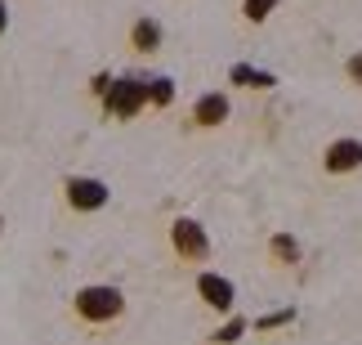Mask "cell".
Here are the masks:
<instances>
[{"instance_id":"6da1fadb","label":"cell","mask_w":362,"mask_h":345,"mask_svg":"<svg viewBox=\"0 0 362 345\" xmlns=\"http://www.w3.org/2000/svg\"><path fill=\"white\" fill-rule=\"evenodd\" d=\"M121 292H112V287H86V292L76 296V310H81V319H94V323H103V319H117L121 314Z\"/></svg>"},{"instance_id":"7a4b0ae2","label":"cell","mask_w":362,"mask_h":345,"mask_svg":"<svg viewBox=\"0 0 362 345\" xmlns=\"http://www.w3.org/2000/svg\"><path fill=\"white\" fill-rule=\"evenodd\" d=\"M144 99H148V86H139V81H117V86H107V113L112 117H121V121H130L139 108H144Z\"/></svg>"},{"instance_id":"3957f363","label":"cell","mask_w":362,"mask_h":345,"mask_svg":"<svg viewBox=\"0 0 362 345\" xmlns=\"http://www.w3.org/2000/svg\"><path fill=\"white\" fill-rule=\"evenodd\" d=\"M67 202H72L76 211H94V206L107 202V188L99 179H72V184H67Z\"/></svg>"},{"instance_id":"277c9868","label":"cell","mask_w":362,"mask_h":345,"mask_svg":"<svg viewBox=\"0 0 362 345\" xmlns=\"http://www.w3.org/2000/svg\"><path fill=\"white\" fill-rule=\"evenodd\" d=\"M175 247H179V256L202 260L206 256V233L192 225V220H179V225H175Z\"/></svg>"},{"instance_id":"5b68a950","label":"cell","mask_w":362,"mask_h":345,"mask_svg":"<svg viewBox=\"0 0 362 345\" xmlns=\"http://www.w3.org/2000/svg\"><path fill=\"white\" fill-rule=\"evenodd\" d=\"M362 162V144L358 140H340L327 148V171H354Z\"/></svg>"},{"instance_id":"8992f818","label":"cell","mask_w":362,"mask_h":345,"mask_svg":"<svg viewBox=\"0 0 362 345\" xmlns=\"http://www.w3.org/2000/svg\"><path fill=\"white\" fill-rule=\"evenodd\" d=\"M202 296H206V305H215V310H228L233 305V287L224 278H215V273H202Z\"/></svg>"},{"instance_id":"52a82bcc","label":"cell","mask_w":362,"mask_h":345,"mask_svg":"<svg viewBox=\"0 0 362 345\" xmlns=\"http://www.w3.org/2000/svg\"><path fill=\"white\" fill-rule=\"evenodd\" d=\"M197 121L202 126H219V121H228V99L224 94H206L197 103Z\"/></svg>"},{"instance_id":"ba28073f","label":"cell","mask_w":362,"mask_h":345,"mask_svg":"<svg viewBox=\"0 0 362 345\" xmlns=\"http://www.w3.org/2000/svg\"><path fill=\"white\" fill-rule=\"evenodd\" d=\"M130 40H134V50H139V54H152V50L161 45V27L152 23V18H139V23H134V32H130Z\"/></svg>"},{"instance_id":"9c48e42d","label":"cell","mask_w":362,"mask_h":345,"mask_svg":"<svg viewBox=\"0 0 362 345\" xmlns=\"http://www.w3.org/2000/svg\"><path fill=\"white\" fill-rule=\"evenodd\" d=\"M170 99H175V86H170V81H148V103L165 108Z\"/></svg>"},{"instance_id":"30bf717a","label":"cell","mask_w":362,"mask_h":345,"mask_svg":"<svg viewBox=\"0 0 362 345\" xmlns=\"http://www.w3.org/2000/svg\"><path fill=\"white\" fill-rule=\"evenodd\" d=\"M233 81H242V86H273V77L250 72V67H233Z\"/></svg>"},{"instance_id":"8fae6325","label":"cell","mask_w":362,"mask_h":345,"mask_svg":"<svg viewBox=\"0 0 362 345\" xmlns=\"http://www.w3.org/2000/svg\"><path fill=\"white\" fill-rule=\"evenodd\" d=\"M273 5H277V0H246V18H250V23H264Z\"/></svg>"},{"instance_id":"7c38bea8","label":"cell","mask_w":362,"mask_h":345,"mask_svg":"<svg viewBox=\"0 0 362 345\" xmlns=\"http://www.w3.org/2000/svg\"><path fill=\"white\" fill-rule=\"evenodd\" d=\"M273 247H277V256H286V260H291V256H296V242H291V238H277Z\"/></svg>"},{"instance_id":"4fadbf2b","label":"cell","mask_w":362,"mask_h":345,"mask_svg":"<svg viewBox=\"0 0 362 345\" xmlns=\"http://www.w3.org/2000/svg\"><path fill=\"white\" fill-rule=\"evenodd\" d=\"M349 72H354V81H362V54H358V59L349 63Z\"/></svg>"},{"instance_id":"5bb4252c","label":"cell","mask_w":362,"mask_h":345,"mask_svg":"<svg viewBox=\"0 0 362 345\" xmlns=\"http://www.w3.org/2000/svg\"><path fill=\"white\" fill-rule=\"evenodd\" d=\"M5 23H9V18H5V5H0V32H5Z\"/></svg>"}]
</instances>
